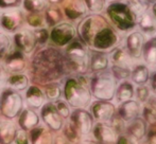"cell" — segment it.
<instances>
[{"label": "cell", "mask_w": 156, "mask_h": 144, "mask_svg": "<svg viewBox=\"0 0 156 144\" xmlns=\"http://www.w3.org/2000/svg\"><path fill=\"white\" fill-rule=\"evenodd\" d=\"M111 67L108 52L100 51V50L89 49V64L88 70L94 73L106 71Z\"/></svg>", "instance_id": "obj_11"}, {"label": "cell", "mask_w": 156, "mask_h": 144, "mask_svg": "<svg viewBox=\"0 0 156 144\" xmlns=\"http://www.w3.org/2000/svg\"><path fill=\"white\" fill-rule=\"evenodd\" d=\"M76 34V30L71 23L64 22L55 26L52 31V39L58 45H68L72 39H74Z\"/></svg>", "instance_id": "obj_16"}, {"label": "cell", "mask_w": 156, "mask_h": 144, "mask_svg": "<svg viewBox=\"0 0 156 144\" xmlns=\"http://www.w3.org/2000/svg\"><path fill=\"white\" fill-rule=\"evenodd\" d=\"M147 37L138 30H133L129 32L124 38V46L126 52L134 62L141 60L142 47Z\"/></svg>", "instance_id": "obj_8"}, {"label": "cell", "mask_w": 156, "mask_h": 144, "mask_svg": "<svg viewBox=\"0 0 156 144\" xmlns=\"http://www.w3.org/2000/svg\"><path fill=\"white\" fill-rule=\"evenodd\" d=\"M116 111L118 113V117L126 123V122L132 121L141 115L142 105L135 99L129 100L123 103L118 104V106L116 107Z\"/></svg>", "instance_id": "obj_12"}, {"label": "cell", "mask_w": 156, "mask_h": 144, "mask_svg": "<svg viewBox=\"0 0 156 144\" xmlns=\"http://www.w3.org/2000/svg\"><path fill=\"white\" fill-rule=\"evenodd\" d=\"M150 12L152 13V15L154 16V18L156 19V1L154 2V3L151 4V6H150Z\"/></svg>", "instance_id": "obj_45"}, {"label": "cell", "mask_w": 156, "mask_h": 144, "mask_svg": "<svg viewBox=\"0 0 156 144\" xmlns=\"http://www.w3.org/2000/svg\"><path fill=\"white\" fill-rule=\"evenodd\" d=\"M23 99L17 91L13 89H4L1 91L0 111L3 117L8 119H14L23 110Z\"/></svg>", "instance_id": "obj_7"}, {"label": "cell", "mask_w": 156, "mask_h": 144, "mask_svg": "<svg viewBox=\"0 0 156 144\" xmlns=\"http://www.w3.org/2000/svg\"><path fill=\"white\" fill-rule=\"evenodd\" d=\"M21 23V13L17 9H8L0 14V25L4 30L14 32Z\"/></svg>", "instance_id": "obj_17"}, {"label": "cell", "mask_w": 156, "mask_h": 144, "mask_svg": "<svg viewBox=\"0 0 156 144\" xmlns=\"http://www.w3.org/2000/svg\"><path fill=\"white\" fill-rule=\"evenodd\" d=\"M94 126V118L86 109L76 108L69 115L66 130L74 137H85L90 134Z\"/></svg>", "instance_id": "obj_6"}, {"label": "cell", "mask_w": 156, "mask_h": 144, "mask_svg": "<svg viewBox=\"0 0 156 144\" xmlns=\"http://www.w3.org/2000/svg\"><path fill=\"white\" fill-rule=\"evenodd\" d=\"M4 57H5L4 67H5L6 70L10 71L12 74L19 73L21 70L25 69V56H23V52L19 51L18 49L14 50V48H12V50Z\"/></svg>", "instance_id": "obj_18"}, {"label": "cell", "mask_w": 156, "mask_h": 144, "mask_svg": "<svg viewBox=\"0 0 156 144\" xmlns=\"http://www.w3.org/2000/svg\"><path fill=\"white\" fill-rule=\"evenodd\" d=\"M50 2H52V3H58V2L62 1V0H49Z\"/></svg>", "instance_id": "obj_46"}, {"label": "cell", "mask_w": 156, "mask_h": 144, "mask_svg": "<svg viewBox=\"0 0 156 144\" xmlns=\"http://www.w3.org/2000/svg\"><path fill=\"white\" fill-rule=\"evenodd\" d=\"M88 13L91 14H101L104 13V10L107 5V0H84Z\"/></svg>", "instance_id": "obj_32"}, {"label": "cell", "mask_w": 156, "mask_h": 144, "mask_svg": "<svg viewBox=\"0 0 156 144\" xmlns=\"http://www.w3.org/2000/svg\"><path fill=\"white\" fill-rule=\"evenodd\" d=\"M67 67L79 74L88 71L89 48L81 39H72L65 51Z\"/></svg>", "instance_id": "obj_5"}, {"label": "cell", "mask_w": 156, "mask_h": 144, "mask_svg": "<svg viewBox=\"0 0 156 144\" xmlns=\"http://www.w3.org/2000/svg\"><path fill=\"white\" fill-rule=\"evenodd\" d=\"M124 129L126 132L127 136L132 137L135 140H139L144 136L147 130V124L142 118H136V119L129 121L125 123Z\"/></svg>", "instance_id": "obj_25"}, {"label": "cell", "mask_w": 156, "mask_h": 144, "mask_svg": "<svg viewBox=\"0 0 156 144\" xmlns=\"http://www.w3.org/2000/svg\"><path fill=\"white\" fill-rule=\"evenodd\" d=\"M53 144H67V140L63 137H56L53 141Z\"/></svg>", "instance_id": "obj_44"}, {"label": "cell", "mask_w": 156, "mask_h": 144, "mask_svg": "<svg viewBox=\"0 0 156 144\" xmlns=\"http://www.w3.org/2000/svg\"><path fill=\"white\" fill-rule=\"evenodd\" d=\"M78 33L89 49L109 52L119 45V33L103 13L85 15L79 22Z\"/></svg>", "instance_id": "obj_1"}, {"label": "cell", "mask_w": 156, "mask_h": 144, "mask_svg": "<svg viewBox=\"0 0 156 144\" xmlns=\"http://www.w3.org/2000/svg\"><path fill=\"white\" fill-rule=\"evenodd\" d=\"M14 144H30V139H29V135L27 134L26 130L23 129H18L16 132L14 138Z\"/></svg>", "instance_id": "obj_38"}, {"label": "cell", "mask_w": 156, "mask_h": 144, "mask_svg": "<svg viewBox=\"0 0 156 144\" xmlns=\"http://www.w3.org/2000/svg\"><path fill=\"white\" fill-rule=\"evenodd\" d=\"M151 94H152V91H151L150 87L148 85H140V86L135 87V97H134V99L137 102H139L141 105H144V104L147 103Z\"/></svg>", "instance_id": "obj_33"}, {"label": "cell", "mask_w": 156, "mask_h": 144, "mask_svg": "<svg viewBox=\"0 0 156 144\" xmlns=\"http://www.w3.org/2000/svg\"><path fill=\"white\" fill-rule=\"evenodd\" d=\"M93 137L98 142L105 144H113L117 140V132L108 123L98 122L97 125L93 126Z\"/></svg>", "instance_id": "obj_13"}, {"label": "cell", "mask_w": 156, "mask_h": 144, "mask_svg": "<svg viewBox=\"0 0 156 144\" xmlns=\"http://www.w3.org/2000/svg\"><path fill=\"white\" fill-rule=\"evenodd\" d=\"M66 15L72 20L82 19L88 13L84 0H69L65 9Z\"/></svg>", "instance_id": "obj_26"}, {"label": "cell", "mask_w": 156, "mask_h": 144, "mask_svg": "<svg viewBox=\"0 0 156 144\" xmlns=\"http://www.w3.org/2000/svg\"><path fill=\"white\" fill-rule=\"evenodd\" d=\"M141 60L150 68L156 67V35L146 39L142 47Z\"/></svg>", "instance_id": "obj_23"}, {"label": "cell", "mask_w": 156, "mask_h": 144, "mask_svg": "<svg viewBox=\"0 0 156 144\" xmlns=\"http://www.w3.org/2000/svg\"><path fill=\"white\" fill-rule=\"evenodd\" d=\"M146 105L149 106V107H150L151 109H153L154 111H156V94L152 93V94L150 95L149 100L147 101Z\"/></svg>", "instance_id": "obj_42"}, {"label": "cell", "mask_w": 156, "mask_h": 144, "mask_svg": "<svg viewBox=\"0 0 156 144\" xmlns=\"http://www.w3.org/2000/svg\"><path fill=\"white\" fill-rule=\"evenodd\" d=\"M149 82H150V89L151 91H152V93H154L156 94V70L151 72V75H150V80H149Z\"/></svg>", "instance_id": "obj_41"}, {"label": "cell", "mask_w": 156, "mask_h": 144, "mask_svg": "<svg viewBox=\"0 0 156 144\" xmlns=\"http://www.w3.org/2000/svg\"><path fill=\"white\" fill-rule=\"evenodd\" d=\"M115 1H125V0H107V2H115Z\"/></svg>", "instance_id": "obj_47"}, {"label": "cell", "mask_w": 156, "mask_h": 144, "mask_svg": "<svg viewBox=\"0 0 156 144\" xmlns=\"http://www.w3.org/2000/svg\"><path fill=\"white\" fill-rule=\"evenodd\" d=\"M89 80L85 76H72L65 82L63 89L65 101L70 107L86 109L93 103V95L89 90Z\"/></svg>", "instance_id": "obj_2"}, {"label": "cell", "mask_w": 156, "mask_h": 144, "mask_svg": "<svg viewBox=\"0 0 156 144\" xmlns=\"http://www.w3.org/2000/svg\"><path fill=\"white\" fill-rule=\"evenodd\" d=\"M108 55L111 66L132 69L134 65H135V62L131 58V56L129 55V53L126 52L123 46L118 45L117 47H115L113 50H111L108 52Z\"/></svg>", "instance_id": "obj_14"}, {"label": "cell", "mask_w": 156, "mask_h": 144, "mask_svg": "<svg viewBox=\"0 0 156 144\" xmlns=\"http://www.w3.org/2000/svg\"><path fill=\"white\" fill-rule=\"evenodd\" d=\"M0 101H1V91H0Z\"/></svg>", "instance_id": "obj_49"}, {"label": "cell", "mask_w": 156, "mask_h": 144, "mask_svg": "<svg viewBox=\"0 0 156 144\" xmlns=\"http://www.w3.org/2000/svg\"><path fill=\"white\" fill-rule=\"evenodd\" d=\"M39 123V117L34 109L26 108L21 111L18 118V126L23 130H31Z\"/></svg>", "instance_id": "obj_24"}, {"label": "cell", "mask_w": 156, "mask_h": 144, "mask_svg": "<svg viewBox=\"0 0 156 144\" xmlns=\"http://www.w3.org/2000/svg\"><path fill=\"white\" fill-rule=\"evenodd\" d=\"M148 1H149V3H150V4H152V3H154L156 0H148Z\"/></svg>", "instance_id": "obj_48"}, {"label": "cell", "mask_w": 156, "mask_h": 144, "mask_svg": "<svg viewBox=\"0 0 156 144\" xmlns=\"http://www.w3.org/2000/svg\"><path fill=\"white\" fill-rule=\"evenodd\" d=\"M4 85L15 91L26 90L29 87V77L23 73H13L5 77Z\"/></svg>", "instance_id": "obj_27"}, {"label": "cell", "mask_w": 156, "mask_h": 144, "mask_svg": "<svg viewBox=\"0 0 156 144\" xmlns=\"http://www.w3.org/2000/svg\"><path fill=\"white\" fill-rule=\"evenodd\" d=\"M33 33H34L37 43H46V41H47L48 33H47V31H46L45 29H43V28H38V29H36L35 31H33Z\"/></svg>", "instance_id": "obj_39"}, {"label": "cell", "mask_w": 156, "mask_h": 144, "mask_svg": "<svg viewBox=\"0 0 156 144\" xmlns=\"http://www.w3.org/2000/svg\"><path fill=\"white\" fill-rule=\"evenodd\" d=\"M104 15L118 33H129L136 30L137 18L125 1L108 2Z\"/></svg>", "instance_id": "obj_3"}, {"label": "cell", "mask_w": 156, "mask_h": 144, "mask_svg": "<svg viewBox=\"0 0 156 144\" xmlns=\"http://www.w3.org/2000/svg\"><path fill=\"white\" fill-rule=\"evenodd\" d=\"M17 127L12 121H0V144L13 143Z\"/></svg>", "instance_id": "obj_29"}, {"label": "cell", "mask_w": 156, "mask_h": 144, "mask_svg": "<svg viewBox=\"0 0 156 144\" xmlns=\"http://www.w3.org/2000/svg\"><path fill=\"white\" fill-rule=\"evenodd\" d=\"M135 87L136 86L129 80L118 82L115 91V97H114V101L116 102V104L118 105L125 101L133 100L135 97Z\"/></svg>", "instance_id": "obj_19"}, {"label": "cell", "mask_w": 156, "mask_h": 144, "mask_svg": "<svg viewBox=\"0 0 156 144\" xmlns=\"http://www.w3.org/2000/svg\"><path fill=\"white\" fill-rule=\"evenodd\" d=\"M30 144H50L52 143L50 134L46 125H37L31 129L29 135Z\"/></svg>", "instance_id": "obj_28"}, {"label": "cell", "mask_w": 156, "mask_h": 144, "mask_svg": "<svg viewBox=\"0 0 156 144\" xmlns=\"http://www.w3.org/2000/svg\"><path fill=\"white\" fill-rule=\"evenodd\" d=\"M25 99L28 107L31 109L41 108L46 102V97L44 91L36 86L28 87L25 94Z\"/></svg>", "instance_id": "obj_22"}, {"label": "cell", "mask_w": 156, "mask_h": 144, "mask_svg": "<svg viewBox=\"0 0 156 144\" xmlns=\"http://www.w3.org/2000/svg\"><path fill=\"white\" fill-rule=\"evenodd\" d=\"M14 41L16 49L27 54L31 53L37 43L34 33L30 30H21L17 32L14 36Z\"/></svg>", "instance_id": "obj_15"}, {"label": "cell", "mask_w": 156, "mask_h": 144, "mask_svg": "<svg viewBox=\"0 0 156 144\" xmlns=\"http://www.w3.org/2000/svg\"><path fill=\"white\" fill-rule=\"evenodd\" d=\"M45 97L48 101L50 102H55L58 99H61L63 93V89L58 83H51V84L47 85L45 88Z\"/></svg>", "instance_id": "obj_31"}, {"label": "cell", "mask_w": 156, "mask_h": 144, "mask_svg": "<svg viewBox=\"0 0 156 144\" xmlns=\"http://www.w3.org/2000/svg\"><path fill=\"white\" fill-rule=\"evenodd\" d=\"M125 2L129 4V9L135 14L137 19L144 13H146L147 11L150 10V6H151V4L149 3L148 0H125Z\"/></svg>", "instance_id": "obj_30"}, {"label": "cell", "mask_w": 156, "mask_h": 144, "mask_svg": "<svg viewBox=\"0 0 156 144\" xmlns=\"http://www.w3.org/2000/svg\"><path fill=\"white\" fill-rule=\"evenodd\" d=\"M118 82L112 72L108 70L94 73L89 78V90L96 100L100 101H114L116 87Z\"/></svg>", "instance_id": "obj_4"}, {"label": "cell", "mask_w": 156, "mask_h": 144, "mask_svg": "<svg viewBox=\"0 0 156 144\" xmlns=\"http://www.w3.org/2000/svg\"><path fill=\"white\" fill-rule=\"evenodd\" d=\"M4 82H5V75H4L2 67H0V88H1L2 86H4Z\"/></svg>", "instance_id": "obj_43"}, {"label": "cell", "mask_w": 156, "mask_h": 144, "mask_svg": "<svg viewBox=\"0 0 156 144\" xmlns=\"http://www.w3.org/2000/svg\"><path fill=\"white\" fill-rule=\"evenodd\" d=\"M13 43L10 36L5 33H0V58L4 57L12 50Z\"/></svg>", "instance_id": "obj_35"}, {"label": "cell", "mask_w": 156, "mask_h": 144, "mask_svg": "<svg viewBox=\"0 0 156 144\" xmlns=\"http://www.w3.org/2000/svg\"><path fill=\"white\" fill-rule=\"evenodd\" d=\"M41 117L45 125L49 127L50 129L58 132V130L63 128L64 119L58 113V111L56 110L55 106L52 102H48V103H45L41 106Z\"/></svg>", "instance_id": "obj_10"}, {"label": "cell", "mask_w": 156, "mask_h": 144, "mask_svg": "<svg viewBox=\"0 0 156 144\" xmlns=\"http://www.w3.org/2000/svg\"><path fill=\"white\" fill-rule=\"evenodd\" d=\"M151 75V68L148 67L144 63H137L133 66L131 70L129 80L133 83L135 86L140 85H148Z\"/></svg>", "instance_id": "obj_21"}, {"label": "cell", "mask_w": 156, "mask_h": 144, "mask_svg": "<svg viewBox=\"0 0 156 144\" xmlns=\"http://www.w3.org/2000/svg\"><path fill=\"white\" fill-rule=\"evenodd\" d=\"M21 0H0V8L3 10L8 9H14L15 6H18L20 4Z\"/></svg>", "instance_id": "obj_40"}, {"label": "cell", "mask_w": 156, "mask_h": 144, "mask_svg": "<svg viewBox=\"0 0 156 144\" xmlns=\"http://www.w3.org/2000/svg\"><path fill=\"white\" fill-rule=\"evenodd\" d=\"M90 113L94 119L102 123H109L116 113V105L112 101H97L90 104Z\"/></svg>", "instance_id": "obj_9"}, {"label": "cell", "mask_w": 156, "mask_h": 144, "mask_svg": "<svg viewBox=\"0 0 156 144\" xmlns=\"http://www.w3.org/2000/svg\"><path fill=\"white\" fill-rule=\"evenodd\" d=\"M136 28L147 38L156 35V19L152 15V13L150 12V10L138 17Z\"/></svg>", "instance_id": "obj_20"}, {"label": "cell", "mask_w": 156, "mask_h": 144, "mask_svg": "<svg viewBox=\"0 0 156 144\" xmlns=\"http://www.w3.org/2000/svg\"><path fill=\"white\" fill-rule=\"evenodd\" d=\"M23 6L29 12L38 13L47 8V0H25Z\"/></svg>", "instance_id": "obj_34"}, {"label": "cell", "mask_w": 156, "mask_h": 144, "mask_svg": "<svg viewBox=\"0 0 156 144\" xmlns=\"http://www.w3.org/2000/svg\"><path fill=\"white\" fill-rule=\"evenodd\" d=\"M53 104H54V106H55L56 110H58V113L62 115V118L64 120L69 118L70 113H71V107H70V105L65 101V100L58 99V101H55Z\"/></svg>", "instance_id": "obj_37"}, {"label": "cell", "mask_w": 156, "mask_h": 144, "mask_svg": "<svg viewBox=\"0 0 156 144\" xmlns=\"http://www.w3.org/2000/svg\"><path fill=\"white\" fill-rule=\"evenodd\" d=\"M45 19L48 25L54 26L61 21V19H62V13H61V11L58 8H50L46 12Z\"/></svg>", "instance_id": "obj_36"}]
</instances>
